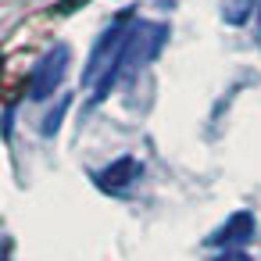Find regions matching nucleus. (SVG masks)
I'll return each mask as SVG.
<instances>
[{
    "label": "nucleus",
    "mask_w": 261,
    "mask_h": 261,
    "mask_svg": "<svg viewBox=\"0 0 261 261\" xmlns=\"http://www.w3.org/2000/svg\"><path fill=\"white\" fill-rule=\"evenodd\" d=\"M165 40H168V25H161V22H133V29H129V36H125L122 54H118V58H115V65H111L97 83H93V104L108 100V97H111V90H115L122 79H133L147 61H154V58L161 54Z\"/></svg>",
    "instance_id": "1"
},
{
    "label": "nucleus",
    "mask_w": 261,
    "mask_h": 261,
    "mask_svg": "<svg viewBox=\"0 0 261 261\" xmlns=\"http://www.w3.org/2000/svg\"><path fill=\"white\" fill-rule=\"evenodd\" d=\"M129 29H133V15L125 11V15H118V18L97 36V43H93V50H90V61H86V68H83V83H86V86H93V83L115 65V58H118L122 47H125Z\"/></svg>",
    "instance_id": "2"
},
{
    "label": "nucleus",
    "mask_w": 261,
    "mask_h": 261,
    "mask_svg": "<svg viewBox=\"0 0 261 261\" xmlns=\"http://www.w3.org/2000/svg\"><path fill=\"white\" fill-rule=\"evenodd\" d=\"M68 61H72V54H68L65 43L50 47V50L36 61V68L29 72V100H47V97H54V90L65 83Z\"/></svg>",
    "instance_id": "3"
},
{
    "label": "nucleus",
    "mask_w": 261,
    "mask_h": 261,
    "mask_svg": "<svg viewBox=\"0 0 261 261\" xmlns=\"http://www.w3.org/2000/svg\"><path fill=\"white\" fill-rule=\"evenodd\" d=\"M140 172H143V165H140L133 154H125V158H118V161H111L108 168H100V172H97V186H100V190L118 193V190L133 186V182L140 179Z\"/></svg>",
    "instance_id": "4"
},
{
    "label": "nucleus",
    "mask_w": 261,
    "mask_h": 261,
    "mask_svg": "<svg viewBox=\"0 0 261 261\" xmlns=\"http://www.w3.org/2000/svg\"><path fill=\"white\" fill-rule=\"evenodd\" d=\"M254 236V215L250 211H236L225 225H218L211 236H207V243L211 247H240V243H247Z\"/></svg>",
    "instance_id": "5"
},
{
    "label": "nucleus",
    "mask_w": 261,
    "mask_h": 261,
    "mask_svg": "<svg viewBox=\"0 0 261 261\" xmlns=\"http://www.w3.org/2000/svg\"><path fill=\"white\" fill-rule=\"evenodd\" d=\"M250 4H254V0H229V4H225V22L240 25V22L250 15Z\"/></svg>",
    "instance_id": "6"
},
{
    "label": "nucleus",
    "mask_w": 261,
    "mask_h": 261,
    "mask_svg": "<svg viewBox=\"0 0 261 261\" xmlns=\"http://www.w3.org/2000/svg\"><path fill=\"white\" fill-rule=\"evenodd\" d=\"M68 104H72V100H68V97H61L58 111H50V115L43 118V136H54V133H58V125H61V115L68 111Z\"/></svg>",
    "instance_id": "7"
},
{
    "label": "nucleus",
    "mask_w": 261,
    "mask_h": 261,
    "mask_svg": "<svg viewBox=\"0 0 261 261\" xmlns=\"http://www.w3.org/2000/svg\"><path fill=\"white\" fill-rule=\"evenodd\" d=\"M215 261H250V257H247L243 250H236V247H225V250H222Z\"/></svg>",
    "instance_id": "8"
},
{
    "label": "nucleus",
    "mask_w": 261,
    "mask_h": 261,
    "mask_svg": "<svg viewBox=\"0 0 261 261\" xmlns=\"http://www.w3.org/2000/svg\"><path fill=\"white\" fill-rule=\"evenodd\" d=\"M257 25H261V4H257Z\"/></svg>",
    "instance_id": "9"
}]
</instances>
